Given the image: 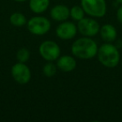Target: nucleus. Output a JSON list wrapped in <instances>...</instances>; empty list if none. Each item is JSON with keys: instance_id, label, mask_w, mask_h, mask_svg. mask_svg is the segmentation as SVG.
Instances as JSON below:
<instances>
[{"instance_id": "obj_15", "label": "nucleus", "mask_w": 122, "mask_h": 122, "mask_svg": "<svg viewBox=\"0 0 122 122\" xmlns=\"http://www.w3.org/2000/svg\"><path fill=\"white\" fill-rule=\"evenodd\" d=\"M57 72V66L52 62H48L43 67V73L46 77H53Z\"/></svg>"}, {"instance_id": "obj_19", "label": "nucleus", "mask_w": 122, "mask_h": 122, "mask_svg": "<svg viewBox=\"0 0 122 122\" xmlns=\"http://www.w3.org/2000/svg\"><path fill=\"white\" fill-rule=\"evenodd\" d=\"M116 2H118L119 4H122V0H115Z\"/></svg>"}, {"instance_id": "obj_20", "label": "nucleus", "mask_w": 122, "mask_h": 122, "mask_svg": "<svg viewBox=\"0 0 122 122\" xmlns=\"http://www.w3.org/2000/svg\"><path fill=\"white\" fill-rule=\"evenodd\" d=\"M121 64H122V60H121Z\"/></svg>"}, {"instance_id": "obj_16", "label": "nucleus", "mask_w": 122, "mask_h": 122, "mask_svg": "<svg viewBox=\"0 0 122 122\" xmlns=\"http://www.w3.org/2000/svg\"><path fill=\"white\" fill-rule=\"evenodd\" d=\"M30 57V53L26 48H21L18 50L17 54H16V58L17 60L20 63H26L29 59Z\"/></svg>"}, {"instance_id": "obj_13", "label": "nucleus", "mask_w": 122, "mask_h": 122, "mask_svg": "<svg viewBox=\"0 0 122 122\" xmlns=\"http://www.w3.org/2000/svg\"><path fill=\"white\" fill-rule=\"evenodd\" d=\"M9 21H10L11 24L15 27H22V26L27 24V19H26L25 15L22 13H14L10 15L9 18Z\"/></svg>"}, {"instance_id": "obj_11", "label": "nucleus", "mask_w": 122, "mask_h": 122, "mask_svg": "<svg viewBox=\"0 0 122 122\" xmlns=\"http://www.w3.org/2000/svg\"><path fill=\"white\" fill-rule=\"evenodd\" d=\"M100 34L101 39L106 43H111L117 38V31L112 24H104L100 29Z\"/></svg>"}, {"instance_id": "obj_3", "label": "nucleus", "mask_w": 122, "mask_h": 122, "mask_svg": "<svg viewBox=\"0 0 122 122\" xmlns=\"http://www.w3.org/2000/svg\"><path fill=\"white\" fill-rule=\"evenodd\" d=\"M81 7L85 14L94 18L104 17L107 11L105 0H81Z\"/></svg>"}, {"instance_id": "obj_6", "label": "nucleus", "mask_w": 122, "mask_h": 122, "mask_svg": "<svg viewBox=\"0 0 122 122\" xmlns=\"http://www.w3.org/2000/svg\"><path fill=\"white\" fill-rule=\"evenodd\" d=\"M12 77L19 85H26L31 80V70L25 63L15 64L11 69Z\"/></svg>"}, {"instance_id": "obj_10", "label": "nucleus", "mask_w": 122, "mask_h": 122, "mask_svg": "<svg viewBox=\"0 0 122 122\" xmlns=\"http://www.w3.org/2000/svg\"><path fill=\"white\" fill-rule=\"evenodd\" d=\"M50 16L54 20L57 22H64L66 21L70 17V9L63 4H58L51 9Z\"/></svg>"}, {"instance_id": "obj_12", "label": "nucleus", "mask_w": 122, "mask_h": 122, "mask_svg": "<svg viewBox=\"0 0 122 122\" xmlns=\"http://www.w3.org/2000/svg\"><path fill=\"white\" fill-rule=\"evenodd\" d=\"M49 6V0H29V9L34 14L45 12Z\"/></svg>"}, {"instance_id": "obj_4", "label": "nucleus", "mask_w": 122, "mask_h": 122, "mask_svg": "<svg viewBox=\"0 0 122 122\" xmlns=\"http://www.w3.org/2000/svg\"><path fill=\"white\" fill-rule=\"evenodd\" d=\"M28 30L34 35L41 36L47 34L51 29V23L47 18L34 16L27 22Z\"/></svg>"}, {"instance_id": "obj_5", "label": "nucleus", "mask_w": 122, "mask_h": 122, "mask_svg": "<svg viewBox=\"0 0 122 122\" xmlns=\"http://www.w3.org/2000/svg\"><path fill=\"white\" fill-rule=\"evenodd\" d=\"M39 52L41 57L48 62L57 60L60 56L61 50L59 44L52 40H45L39 45Z\"/></svg>"}, {"instance_id": "obj_8", "label": "nucleus", "mask_w": 122, "mask_h": 122, "mask_svg": "<svg viewBox=\"0 0 122 122\" xmlns=\"http://www.w3.org/2000/svg\"><path fill=\"white\" fill-rule=\"evenodd\" d=\"M77 26L74 23L69 21L62 22L57 28H56V35L58 38L64 40L72 39L75 37L77 34Z\"/></svg>"}, {"instance_id": "obj_1", "label": "nucleus", "mask_w": 122, "mask_h": 122, "mask_svg": "<svg viewBox=\"0 0 122 122\" xmlns=\"http://www.w3.org/2000/svg\"><path fill=\"white\" fill-rule=\"evenodd\" d=\"M98 45L90 37H84L76 39L72 44L71 53L75 57L81 59H90L97 55Z\"/></svg>"}, {"instance_id": "obj_7", "label": "nucleus", "mask_w": 122, "mask_h": 122, "mask_svg": "<svg viewBox=\"0 0 122 122\" xmlns=\"http://www.w3.org/2000/svg\"><path fill=\"white\" fill-rule=\"evenodd\" d=\"M78 31L85 37H94L100 32V26L95 19L91 18H83L78 21Z\"/></svg>"}, {"instance_id": "obj_14", "label": "nucleus", "mask_w": 122, "mask_h": 122, "mask_svg": "<svg viewBox=\"0 0 122 122\" xmlns=\"http://www.w3.org/2000/svg\"><path fill=\"white\" fill-rule=\"evenodd\" d=\"M85 10L81 6L75 5L73 6L71 9H70V15L74 20L75 21H80L83 18H85Z\"/></svg>"}, {"instance_id": "obj_18", "label": "nucleus", "mask_w": 122, "mask_h": 122, "mask_svg": "<svg viewBox=\"0 0 122 122\" xmlns=\"http://www.w3.org/2000/svg\"><path fill=\"white\" fill-rule=\"evenodd\" d=\"M15 2H18V3H24V2H26L27 0H14Z\"/></svg>"}, {"instance_id": "obj_17", "label": "nucleus", "mask_w": 122, "mask_h": 122, "mask_svg": "<svg viewBox=\"0 0 122 122\" xmlns=\"http://www.w3.org/2000/svg\"><path fill=\"white\" fill-rule=\"evenodd\" d=\"M116 17H117V20L122 24V6H120V7L117 9Z\"/></svg>"}, {"instance_id": "obj_9", "label": "nucleus", "mask_w": 122, "mask_h": 122, "mask_svg": "<svg viewBox=\"0 0 122 122\" xmlns=\"http://www.w3.org/2000/svg\"><path fill=\"white\" fill-rule=\"evenodd\" d=\"M76 60L71 55H63L59 56L57 59L56 66L58 69L64 72H71L76 68Z\"/></svg>"}, {"instance_id": "obj_2", "label": "nucleus", "mask_w": 122, "mask_h": 122, "mask_svg": "<svg viewBox=\"0 0 122 122\" xmlns=\"http://www.w3.org/2000/svg\"><path fill=\"white\" fill-rule=\"evenodd\" d=\"M98 60L102 65L107 68H115L120 63V55L118 49L110 43L103 44L98 48Z\"/></svg>"}]
</instances>
